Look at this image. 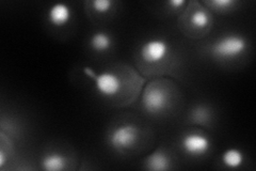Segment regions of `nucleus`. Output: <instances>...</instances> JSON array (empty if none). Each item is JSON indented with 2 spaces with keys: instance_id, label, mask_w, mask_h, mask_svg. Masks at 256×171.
<instances>
[{
  "instance_id": "nucleus-2",
  "label": "nucleus",
  "mask_w": 256,
  "mask_h": 171,
  "mask_svg": "<svg viewBox=\"0 0 256 171\" xmlns=\"http://www.w3.org/2000/svg\"><path fill=\"white\" fill-rule=\"evenodd\" d=\"M139 139V128L132 123H124L112 129L108 136V143L112 149L123 152L132 149Z\"/></svg>"
},
{
  "instance_id": "nucleus-10",
  "label": "nucleus",
  "mask_w": 256,
  "mask_h": 171,
  "mask_svg": "<svg viewBox=\"0 0 256 171\" xmlns=\"http://www.w3.org/2000/svg\"><path fill=\"white\" fill-rule=\"evenodd\" d=\"M222 164L230 169H237L242 166L244 161V154L238 148H230L222 153Z\"/></svg>"
},
{
  "instance_id": "nucleus-6",
  "label": "nucleus",
  "mask_w": 256,
  "mask_h": 171,
  "mask_svg": "<svg viewBox=\"0 0 256 171\" xmlns=\"http://www.w3.org/2000/svg\"><path fill=\"white\" fill-rule=\"evenodd\" d=\"M92 79L94 80L96 91L104 97H114L122 89L121 78L114 72L104 71L95 74Z\"/></svg>"
},
{
  "instance_id": "nucleus-5",
  "label": "nucleus",
  "mask_w": 256,
  "mask_h": 171,
  "mask_svg": "<svg viewBox=\"0 0 256 171\" xmlns=\"http://www.w3.org/2000/svg\"><path fill=\"white\" fill-rule=\"evenodd\" d=\"M182 148L189 156L202 157L210 152L212 141L208 136L202 133L190 132L182 137Z\"/></svg>"
},
{
  "instance_id": "nucleus-13",
  "label": "nucleus",
  "mask_w": 256,
  "mask_h": 171,
  "mask_svg": "<svg viewBox=\"0 0 256 171\" xmlns=\"http://www.w3.org/2000/svg\"><path fill=\"white\" fill-rule=\"evenodd\" d=\"M114 5V3L111 2V0H94L92 3V8L95 12L105 14L112 9Z\"/></svg>"
},
{
  "instance_id": "nucleus-4",
  "label": "nucleus",
  "mask_w": 256,
  "mask_h": 171,
  "mask_svg": "<svg viewBox=\"0 0 256 171\" xmlns=\"http://www.w3.org/2000/svg\"><path fill=\"white\" fill-rule=\"evenodd\" d=\"M170 53V45L162 38L146 40L140 48L142 60L148 64H157L164 61Z\"/></svg>"
},
{
  "instance_id": "nucleus-11",
  "label": "nucleus",
  "mask_w": 256,
  "mask_h": 171,
  "mask_svg": "<svg viewBox=\"0 0 256 171\" xmlns=\"http://www.w3.org/2000/svg\"><path fill=\"white\" fill-rule=\"evenodd\" d=\"M90 46L96 53H105L112 46V38L105 31H96L90 38Z\"/></svg>"
},
{
  "instance_id": "nucleus-12",
  "label": "nucleus",
  "mask_w": 256,
  "mask_h": 171,
  "mask_svg": "<svg viewBox=\"0 0 256 171\" xmlns=\"http://www.w3.org/2000/svg\"><path fill=\"white\" fill-rule=\"evenodd\" d=\"M212 22V19L210 13L205 9H202V8L194 10L190 15L191 25L196 29H205L210 27Z\"/></svg>"
},
{
  "instance_id": "nucleus-7",
  "label": "nucleus",
  "mask_w": 256,
  "mask_h": 171,
  "mask_svg": "<svg viewBox=\"0 0 256 171\" xmlns=\"http://www.w3.org/2000/svg\"><path fill=\"white\" fill-rule=\"evenodd\" d=\"M73 16V11L66 4L57 3L52 5L47 13V18L54 27H63L68 24Z\"/></svg>"
},
{
  "instance_id": "nucleus-3",
  "label": "nucleus",
  "mask_w": 256,
  "mask_h": 171,
  "mask_svg": "<svg viewBox=\"0 0 256 171\" xmlns=\"http://www.w3.org/2000/svg\"><path fill=\"white\" fill-rule=\"evenodd\" d=\"M170 94L164 87L153 84L146 87L142 96L143 108L152 115L162 112L169 106Z\"/></svg>"
},
{
  "instance_id": "nucleus-14",
  "label": "nucleus",
  "mask_w": 256,
  "mask_h": 171,
  "mask_svg": "<svg viewBox=\"0 0 256 171\" xmlns=\"http://www.w3.org/2000/svg\"><path fill=\"white\" fill-rule=\"evenodd\" d=\"M237 3L235 0H212V2L207 3V5L214 7L216 10H219V11H228V10L233 9V7Z\"/></svg>"
},
{
  "instance_id": "nucleus-16",
  "label": "nucleus",
  "mask_w": 256,
  "mask_h": 171,
  "mask_svg": "<svg viewBox=\"0 0 256 171\" xmlns=\"http://www.w3.org/2000/svg\"><path fill=\"white\" fill-rule=\"evenodd\" d=\"M168 4H169V6H172L174 9H180L182 6L186 5V2L185 0H170Z\"/></svg>"
},
{
  "instance_id": "nucleus-8",
  "label": "nucleus",
  "mask_w": 256,
  "mask_h": 171,
  "mask_svg": "<svg viewBox=\"0 0 256 171\" xmlns=\"http://www.w3.org/2000/svg\"><path fill=\"white\" fill-rule=\"evenodd\" d=\"M144 162H146V167L148 169L154 171H162L170 168V158L162 149H158L150 154Z\"/></svg>"
},
{
  "instance_id": "nucleus-15",
  "label": "nucleus",
  "mask_w": 256,
  "mask_h": 171,
  "mask_svg": "<svg viewBox=\"0 0 256 171\" xmlns=\"http://www.w3.org/2000/svg\"><path fill=\"white\" fill-rule=\"evenodd\" d=\"M192 116H194V119L198 122H201V123H204V122L207 121V119L210 118V112H208L207 108L203 107V106H198L196 107L192 113Z\"/></svg>"
},
{
  "instance_id": "nucleus-9",
  "label": "nucleus",
  "mask_w": 256,
  "mask_h": 171,
  "mask_svg": "<svg viewBox=\"0 0 256 171\" xmlns=\"http://www.w3.org/2000/svg\"><path fill=\"white\" fill-rule=\"evenodd\" d=\"M68 164V158L61 153L50 152L42 157L41 166L47 171H60L66 168Z\"/></svg>"
},
{
  "instance_id": "nucleus-1",
  "label": "nucleus",
  "mask_w": 256,
  "mask_h": 171,
  "mask_svg": "<svg viewBox=\"0 0 256 171\" xmlns=\"http://www.w3.org/2000/svg\"><path fill=\"white\" fill-rule=\"evenodd\" d=\"M246 40L242 35H224L214 41L210 47V54L216 59H236L246 51Z\"/></svg>"
}]
</instances>
